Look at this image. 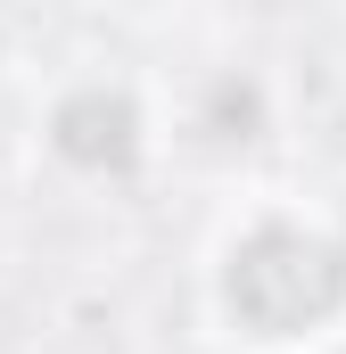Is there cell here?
Segmentation results:
<instances>
[{"label":"cell","mask_w":346,"mask_h":354,"mask_svg":"<svg viewBox=\"0 0 346 354\" xmlns=\"http://www.w3.org/2000/svg\"><path fill=\"white\" fill-rule=\"evenodd\" d=\"M215 305L256 346H313L346 322V231L305 214H256L215 264Z\"/></svg>","instance_id":"obj_1"},{"label":"cell","mask_w":346,"mask_h":354,"mask_svg":"<svg viewBox=\"0 0 346 354\" xmlns=\"http://www.w3.org/2000/svg\"><path fill=\"white\" fill-rule=\"evenodd\" d=\"M42 140H50L58 165H75V174H91V181L99 174H132V165L149 157V107H140L132 83L83 75V83H66L50 99Z\"/></svg>","instance_id":"obj_2"},{"label":"cell","mask_w":346,"mask_h":354,"mask_svg":"<svg viewBox=\"0 0 346 354\" xmlns=\"http://www.w3.org/2000/svg\"><path fill=\"white\" fill-rule=\"evenodd\" d=\"M338 354H346V346H338Z\"/></svg>","instance_id":"obj_3"}]
</instances>
